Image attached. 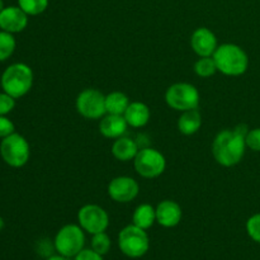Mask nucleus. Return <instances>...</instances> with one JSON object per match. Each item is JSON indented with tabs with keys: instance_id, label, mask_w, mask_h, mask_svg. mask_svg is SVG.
<instances>
[{
	"instance_id": "obj_25",
	"label": "nucleus",
	"mask_w": 260,
	"mask_h": 260,
	"mask_svg": "<svg viewBox=\"0 0 260 260\" xmlns=\"http://www.w3.org/2000/svg\"><path fill=\"white\" fill-rule=\"evenodd\" d=\"M246 233L249 238L260 244V213H255L246 221Z\"/></svg>"
},
{
	"instance_id": "obj_28",
	"label": "nucleus",
	"mask_w": 260,
	"mask_h": 260,
	"mask_svg": "<svg viewBox=\"0 0 260 260\" xmlns=\"http://www.w3.org/2000/svg\"><path fill=\"white\" fill-rule=\"evenodd\" d=\"M15 126L7 116H0V139H5L9 135L14 134Z\"/></svg>"
},
{
	"instance_id": "obj_12",
	"label": "nucleus",
	"mask_w": 260,
	"mask_h": 260,
	"mask_svg": "<svg viewBox=\"0 0 260 260\" xmlns=\"http://www.w3.org/2000/svg\"><path fill=\"white\" fill-rule=\"evenodd\" d=\"M190 46L193 51L200 57H210L213 56L215 51L217 50V38L211 29L206 27L197 28L192 33L190 37Z\"/></svg>"
},
{
	"instance_id": "obj_13",
	"label": "nucleus",
	"mask_w": 260,
	"mask_h": 260,
	"mask_svg": "<svg viewBox=\"0 0 260 260\" xmlns=\"http://www.w3.org/2000/svg\"><path fill=\"white\" fill-rule=\"evenodd\" d=\"M28 17L19 7H5L0 13V28L12 35L24 30L28 25Z\"/></svg>"
},
{
	"instance_id": "obj_18",
	"label": "nucleus",
	"mask_w": 260,
	"mask_h": 260,
	"mask_svg": "<svg viewBox=\"0 0 260 260\" xmlns=\"http://www.w3.org/2000/svg\"><path fill=\"white\" fill-rule=\"evenodd\" d=\"M201 126H202V116L198 109L182 112L179 119H178V129L180 131V134L185 135V136L197 134Z\"/></svg>"
},
{
	"instance_id": "obj_9",
	"label": "nucleus",
	"mask_w": 260,
	"mask_h": 260,
	"mask_svg": "<svg viewBox=\"0 0 260 260\" xmlns=\"http://www.w3.org/2000/svg\"><path fill=\"white\" fill-rule=\"evenodd\" d=\"M76 111L86 119H99L107 114L106 95L93 88L80 91L75 102Z\"/></svg>"
},
{
	"instance_id": "obj_20",
	"label": "nucleus",
	"mask_w": 260,
	"mask_h": 260,
	"mask_svg": "<svg viewBox=\"0 0 260 260\" xmlns=\"http://www.w3.org/2000/svg\"><path fill=\"white\" fill-rule=\"evenodd\" d=\"M129 99L122 91H112L106 95V109L107 113L111 114H122L123 116L126 109L129 106Z\"/></svg>"
},
{
	"instance_id": "obj_31",
	"label": "nucleus",
	"mask_w": 260,
	"mask_h": 260,
	"mask_svg": "<svg viewBox=\"0 0 260 260\" xmlns=\"http://www.w3.org/2000/svg\"><path fill=\"white\" fill-rule=\"evenodd\" d=\"M4 226H5L4 220H3V217H0V231H2L3 229H4Z\"/></svg>"
},
{
	"instance_id": "obj_14",
	"label": "nucleus",
	"mask_w": 260,
	"mask_h": 260,
	"mask_svg": "<svg viewBox=\"0 0 260 260\" xmlns=\"http://www.w3.org/2000/svg\"><path fill=\"white\" fill-rule=\"evenodd\" d=\"M156 222L165 229L175 228L180 223L183 217L182 207L177 202L170 200L161 201L156 206Z\"/></svg>"
},
{
	"instance_id": "obj_10",
	"label": "nucleus",
	"mask_w": 260,
	"mask_h": 260,
	"mask_svg": "<svg viewBox=\"0 0 260 260\" xmlns=\"http://www.w3.org/2000/svg\"><path fill=\"white\" fill-rule=\"evenodd\" d=\"M78 221L80 228L91 235L104 233L109 226L108 213L98 205L83 206L78 212Z\"/></svg>"
},
{
	"instance_id": "obj_4",
	"label": "nucleus",
	"mask_w": 260,
	"mask_h": 260,
	"mask_svg": "<svg viewBox=\"0 0 260 260\" xmlns=\"http://www.w3.org/2000/svg\"><path fill=\"white\" fill-rule=\"evenodd\" d=\"M118 248L131 259L144 256L150 249V239L146 230L132 225L122 229L118 234Z\"/></svg>"
},
{
	"instance_id": "obj_24",
	"label": "nucleus",
	"mask_w": 260,
	"mask_h": 260,
	"mask_svg": "<svg viewBox=\"0 0 260 260\" xmlns=\"http://www.w3.org/2000/svg\"><path fill=\"white\" fill-rule=\"evenodd\" d=\"M111 238L107 235L106 231H104V233L95 234V235H93V238H91V249H93L94 251H96L98 254H101V255L108 254V251L111 250Z\"/></svg>"
},
{
	"instance_id": "obj_16",
	"label": "nucleus",
	"mask_w": 260,
	"mask_h": 260,
	"mask_svg": "<svg viewBox=\"0 0 260 260\" xmlns=\"http://www.w3.org/2000/svg\"><path fill=\"white\" fill-rule=\"evenodd\" d=\"M123 116L128 126L134 128H141L149 123L151 112L149 107L142 102H131Z\"/></svg>"
},
{
	"instance_id": "obj_29",
	"label": "nucleus",
	"mask_w": 260,
	"mask_h": 260,
	"mask_svg": "<svg viewBox=\"0 0 260 260\" xmlns=\"http://www.w3.org/2000/svg\"><path fill=\"white\" fill-rule=\"evenodd\" d=\"M74 260H104L103 255L94 251L93 249H83L76 256H74Z\"/></svg>"
},
{
	"instance_id": "obj_21",
	"label": "nucleus",
	"mask_w": 260,
	"mask_h": 260,
	"mask_svg": "<svg viewBox=\"0 0 260 260\" xmlns=\"http://www.w3.org/2000/svg\"><path fill=\"white\" fill-rule=\"evenodd\" d=\"M17 42L12 33L0 30V62L7 61L14 53Z\"/></svg>"
},
{
	"instance_id": "obj_15",
	"label": "nucleus",
	"mask_w": 260,
	"mask_h": 260,
	"mask_svg": "<svg viewBox=\"0 0 260 260\" xmlns=\"http://www.w3.org/2000/svg\"><path fill=\"white\" fill-rule=\"evenodd\" d=\"M127 127H128V123L124 116L107 113L106 116L102 117L101 123H99V132L106 139L117 140L126 134Z\"/></svg>"
},
{
	"instance_id": "obj_27",
	"label": "nucleus",
	"mask_w": 260,
	"mask_h": 260,
	"mask_svg": "<svg viewBox=\"0 0 260 260\" xmlns=\"http://www.w3.org/2000/svg\"><path fill=\"white\" fill-rule=\"evenodd\" d=\"M15 99L5 91L0 93V116H7L14 109Z\"/></svg>"
},
{
	"instance_id": "obj_8",
	"label": "nucleus",
	"mask_w": 260,
	"mask_h": 260,
	"mask_svg": "<svg viewBox=\"0 0 260 260\" xmlns=\"http://www.w3.org/2000/svg\"><path fill=\"white\" fill-rule=\"evenodd\" d=\"M137 174L145 179H154L165 172L167 160L160 151L152 147H142L134 159Z\"/></svg>"
},
{
	"instance_id": "obj_11",
	"label": "nucleus",
	"mask_w": 260,
	"mask_h": 260,
	"mask_svg": "<svg viewBox=\"0 0 260 260\" xmlns=\"http://www.w3.org/2000/svg\"><path fill=\"white\" fill-rule=\"evenodd\" d=\"M140 185L131 177H117L109 182L108 194L114 202L128 203L139 196Z\"/></svg>"
},
{
	"instance_id": "obj_32",
	"label": "nucleus",
	"mask_w": 260,
	"mask_h": 260,
	"mask_svg": "<svg viewBox=\"0 0 260 260\" xmlns=\"http://www.w3.org/2000/svg\"><path fill=\"white\" fill-rule=\"evenodd\" d=\"M4 2H3V0H0V13L3 12V9H4Z\"/></svg>"
},
{
	"instance_id": "obj_22",
	"label": "nucleus",
	"mask_w": 260,
	"mask_h": 260,
	"mask_svg": "<svg viewBox=\"0 0 260 260\" xmlns=\"http://www.w3.org/2000/svg\"><path fill=\"white\" fill-rule=\"evenodd\" d=\"M194 73L200 78H211L217 73V66L212 56L210 57H200L194 63Z\"/></svg>"
},
{
	"instance_id": "obj_23",
	"label": "nucleus",
	"mask_w": 260,
	"mask_h": 260,
	"mask_svg": "<svg viewBox=\"0 0 260 260\" xmlns=\"http://www.w3.org/2000/svg\"><path fill=\"white\" fill-rule=\"evenodd\" d=\"M50 0H18V7L28 15H40L48 8Z\"/></svg>"
},
{
	"instance_id": "obj_26",
	"label": "nucleus",
	"mask_w": 260,
	"mask_h": 260,
	"mask_svg": "<svg viewBox=\"0 0 260 260\" xmlns=\"http://www.w3.org/2000/svg\"><path fill=\"white\" fill-rule=\"evenodd\" d=\"M245 142L246 147H249L253 151L260 152V127L249 129L248 135L245 137Z\"/></svg>"
},
{
	"instance_id": "obj_6",
	"label": "nucleus",
	"mask_w": 260,
	"mask_h": 260,
	"mask_svg": "<svg viewBox=\"0 0 260 260\" xmlns=\"http://www.w3.org/2000/svg\"><path fill=\"white\" fill-rule=\"evenodd\" d=\"M200 91L189 83H175L165 91V102L178 112L197 109L200 106Z\"/></svg>"
},
{
	"instance_id": "obj_19",
	"label": "nucleus",
	"mask_w": 260,
	"mask_h": 260,
	"mask_svg": "<svg viewBox=\"0 0 260 260\" xmlns=\"http://www.w3.org/2000/svg\"><path fill=\"white\" fill-rule=\"evenodd\" d=\"M156 222V210L149 203L137 206L132 215V223L144 230H149Z\"/></svg>"
},
{
	"instance_id": "obj_3",
	"label": "nucleus",
	"mask_w": 260,
	"mask_h": 260,
	"mask_svg": "<svg viewBox=\"0 0 260 260\" xmlns=\"http://www.w3.org/2000/svg\"><path fill=\"white\" fill-rule=\"evenodd\" d=\"M0 85H2L3 91L12 95L14 99L22 98L32 89V69L23 62L12 63L3 73Z\"/></svg>"
},
{
	"instance_id": "obj_1",
	"label": "nucleus",
	"mask_w": 260,
	"mask_h": 260,
	"mask_svg": "<svg viewBox=\"0 0 260 260\" xmlns=\"http://www.w3.org/2000/svg\"><path fill=\"white\" fill-rule=\"evenodd\" d=\"M248 132L249 127L244 123L238 124L234 129L218 132L212 142V155L216 161L225 168L238 165L245 155Z\"/></svg>"
},
{
	"instance_id": "obj_17",
	"label": "nucleus",
	"mask_w": 260,
	"mask_h": 260,
	"mask_svg": "<svg viewBox=\"0 0 260 260\" xmlns=\"http://www.w3.org/2000/svg\"><path fill=\"white\" fill-rule=\"evenodd\" d=\"M140 151L139 144L129 137H119L112 145V154L119 161H129L136 157L137 152Z\"/></svg>"
},
{
	"instance_id": "obj_30",
	"label": "nucleus",
	"mask_w": 260,
	"mask_h": 260,
	"mask_svg": "<svg viewBox=\"0 0 260 260\" xmlns=\"http://www.w3.org/2000/svg\"><path fill=\"white\" fill-rule=\"evenodd\" d=\"M46 260H71V258H66V256L63 255H60V254H57V255H52V256H48Z\"/></svg>"
},
{
	"instance_id": "obj_2",
	"label": "nucleus",
	"mask_w": 260,
	"mask_h": 260,
	"mask_svg": "<svg viewBox=\"0 0 260 260\" xmlns=\"http://www.w3.org/2000/svg\"><path fill=\"white\" fill-rule=\"evenodd\" d=\"M217 71L226 76H240L249 68V57L245 51L234 43H223L218 46L213 53Z\"/></svg>"
},
{
	"instance_id": "obj_5",
	"label": "nucleus",
	"mask_w": 260,
	"mask_h": 260,
	"mask_svg": "<svg viewBox=\"0 0 260 260\" xmlns=\"http://www.w3.org/2000/svg\"><path fill=\"white\" fill-rule=\"evenodd\" d=\"M55 250L66 258H74L85 246V234L80 225L69 223L57 231L53 241Z\"/></svg>"
},
{
	"instance_id": "obj_7",
	"label": "nucleus",
	"mask_w": 260,
	"mask_h": 260,
	"mask_svg": "<svg viewBox=\"0 0 260 260\" xmlns=\"http://www.w3.org/2000/svg\"><path fill=\"white\" fill-rule=\"evenodd\" d=\"M0 156L9 167H24L30 156L29 144L25 137L14 132L0 142Z\"/></svg>"
}]
</instances>
